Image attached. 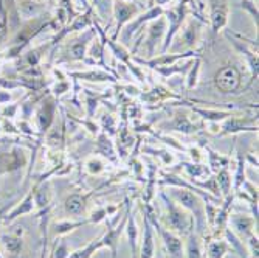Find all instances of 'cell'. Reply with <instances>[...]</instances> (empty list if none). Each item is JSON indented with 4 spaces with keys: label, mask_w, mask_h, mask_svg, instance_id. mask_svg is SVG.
I'll return each instance as SVG.
<instances>
[{
    "label": "cell",
    "mask_w": 259,
    "mask_h": 258,
    "mask_svg": "<svg viewBox=\"0 0 259 258\" xmlns=\"http://www.w3.org/2000/svg\"><path fill=\"white\" fill-rule=\"evenodd\" d=\"M164 204H166V208H168V227L171 232H177V233H182V235H190L191 233V229H193V218L188 215L186 212L180 207H177L166 195H161Z\"/></svg>",
    "instance_id": "6da1fadb"
},
{
    "label": "cell",
    "mask_w": 259,
    "mask_h": 258,
    "mask_svg": "<svg viewBox=\"0 0 259 258\" xmlns=\"http://www.w3.org/2000/svg\"><path fill=\"white\" fill-rule=\"evenodd\" d=\"M169 195L172 196V199H176L183 208L190 210L196 215L197 219V227L199 230H202L203 227V219H205V213H203V204L202 201L191 192H188L185 189H171Z\"/></svg>",
    "instance_id": "7a4b0ae2"
},
{
    "label": "cell",
    "mask_w": 259,
    "mask_h": 258,
    "mask_svg": "<svg viewBox=\"0 0 259 258\" xmlns=\"http://www.w3.org/2000/svg\"><path fill=\"white\" fill-rule=\"evenodd\" d=\"M146 216L149 218L152 227H155L157 232L160 233V237H161V240H163V243H164V247H166V250H168L169 258H182V256H183V244H182L180 238L176 235L174 232L163 229V227L155 221V216H154V213H152V210H151V208L146 210Z\"/></svg>",
    "instance_id": "3957f363"
},
{
    "label": "cell",
    "mask_w": 259,
    "mask_h": 258,
    "mask_svg": "<svg viewBox=\"0 0 259 258\" xmlns=\"http://www.w3.org/2000/svg\"><path fill=\"white\" fill-rule=\"evenodd\" d=\"M214 84L222 93L236 92L241 86V72L234 65H225L216 73Z\"/></svg>",
    "instance_id": "277c9868"
},
{
    "label": "cell",
    "mask_w": 259,
    "mask_h": 258,
    "mask_svg": "<svg viewBox=\"0 0 259 258\" xmlns=\"http://www.w3.org/2000/svg\"><path fill=\"white\" fill-rule=\"evenodd\" d=\"M143 237H141V247H140V258H154L155 253V243H154V229L149 218L143 216Z\"/></svg>",
    "instance_id": "5b68a950"
},
{
    "label": "cell",
    "mask_w": 259,
    "mask_h": 258,
    "mask_svg": "<svg viewBox=\"0 0 259 258\" xmlns=\"http://www.w3.org/2000/svg\"><path fill=\"white\" fill-rule=\"evenodd\" d=\"M131 213V210H129V205H127V210H126V218L121 221L120 226H116L113 229H109L107 233H106V237L103 238V244L104 247H109L110 252H112V258H116V250H118V243H120V237H121V233L126 227V221H127V216Z\"/></svg>",
    "instance_id": "8992f818"
},
{
    "label": "cell",
    "mask_w": 259,
    "mask_h": 258,
    "mask_svg": "<svg viewBox=\"0 0 259 258\" xmlns=\"http://www.w3.org/2000/svg\"><path fill=\"white\" fill-rule=\"evenodd\" d=\"M228 7L227 0H211V19H213V30L218 33L227 23Z\"/></svg>",
    "instance_id": "52a82bcc"
},
{
    "label": "cell",
    "mask_w": 259,
    "mask_h": 258,
    "mask_svg": "<svg viewBox=\"0 0 259 258\" xmlns=\"http://www.w3.org/2000/svg\"><path fill=\"white\" fill-rule=\"evenodd\" d=\"M138 13V7L134 4H124V2H116L115 5V16L116 20H118V25H116V30H121V27L124 23Z\"/></svg>",
    "instance_id": "ba28073f"
},
{
    "label": "cell",
    "mask_w": 259,
    "mask_h": 258,
    "mask_svg": "<svg viewBox=\"0 0 259 258\" xmlns=\"http://www.w3.org/2000/svg\"><path fill=\"white\" fill-rule=\"evenodd\" d=\"M168 16H169V23H171V27H169V33H168V36H166V42H164V50H166L168 47H169L174 33L179 30L180 23H182V20H183V16H185V5L182 4V5H179L177 8L171 10V11L168 13Z\"/></svg>",
    "instance_id": "9c48e42d"
},
{
    "label": "cell",
    "mask_w": 259,
    "mask_h": 258,
    "mask_svg": "<svg viewBox=\"0 0 259 258\" xmlns=\"http://www.w3.org/2000/svg\"><path fill=\"white\" fill-rule=\"evenodd\" d=\"M85 201L87 198L82 195H72L65 201V210L73 216H78L84 212L85 208Z\"/></svg>",
    "instance_id": "30bf717a"
},
{
    "label": "cell",
    "mask_w": 259,
    "mask_h": 258,
    "mask_svg": "<svg viewBox=\"0 0 259 258\" xmlns=\"http://www.w3.org/2000/svg\"><path fill=\"white\" fill-rule=\"evenodd\" d=\"M164 28H166V22L164 19H160L158 22L155 20L152 25H151V30H149V39H148V47H149V55L154 53V47L157 44L158 39H161V36L164 34Z\"/></svg>",
    "instance_id": "8fae6325"
},
{
    "label": "cell",
    "mask_w": 259,
    "mask_h": 258,
    "mask_svg": "<svg viewBox=\"0 0 259 258\" xmlns=\"http://www.w3.org/2000/svg\"><path fill=\"white\" fill-rule=\"evenodd\" d=\"M231 223L236 229V232H239L242 237H251L253 235V229H254V219L253 218H247V216H234L231 218Z\"/></svg>",
    "instance_id": "7c38bea8"
},
{
    "label": "cell",
    "mask_w": 259,
    "mask_h": 258,
    "mask_svg": "<svg viewBox=\"0 0 259 258\" xmlns=\"http://www.w3.org/2000/svg\"><path fill=\"white\" fill-rule=\"evenodd\" d=\"M101 247H104V244H103V240H98V241H95V243H90L89 246H85L84 249H79V250H76V252H73V253H70L67 258H90L93 253H95L98 249H101Z\"/></svg>",
    "instance_id": "4fadbf2b"
},
{
    "label": "cell",
    "mask_w": 259,
    "mask_h": 258,
    "mask_svg": "<svg viewBox=\"0 0 259 258\" xmlns=\"http://www.w3.org/2000/svg\"><path fill=\"white\" fill-rule=\"evenodd\" d=\"M163 13V10L160 8V7H157V8H152V10H149L145 16H141V19H138L137 22H134V23H131L129 25V28H127V31H126V39H129L131 36H132V33L135 31V28L137 27H140L141 23H143V20H149V19H155L157 16H160Z\"/></svg>",
    "instance_id": "5bb4252c"
},
{
    "label": "cell",
    "mask_w": 259,
    "mask_h": 258,
    "mask_svg": "<svg viewBox=\"0 0 259 258\" xmlns=\"http://www.w3.org/2000/svg\"><path fill=\"white\" fill-rule=\"evenodd\" d=\"M228 250L225 241H213L208 244V258H224Z\"/></svg>",
    "instance_id": "9a60e30c"
},
{
    "label": "cell",
    "mask_w": 259,
    "mask_h": 258,
    "mask_svg": "<svg viewBox=\"0 0 259 258\" xmlns=\"http://www.w3.org/2000/svg\"><path fill=\"white\" fill-rule=\"evenodd\" d=\"M186 256H188V258H202V250H200L199 240L194 237V233H193V232L190 233V238H188Z\"/></svg>",
    "instance_id": "2e32d148"
},
{
    "label": "cell",
    "mask_w": 259,
    "mask_h": 258,
    "mask_svg": "<svg viewBox=\"0 0 259 258\" xmlns=\"http://www.w3.org/2000/svg\"><path fill=\"white\" fill-rule=\"evenodd\" d=\"M127 219H129V223L126 227H127V235L131 240V247H132V258H137V227H135V221L131 216V213L127 216Z\"/></svg>",
    "instance_id": "e0dca14e"
},
{
    "label": "cell",
    "mask_w": 259,
    "mask_h": 258,
    "mask_svg": "<svg viewBox=\"0 0 259 258\" xmlns=\"http://www.w3.org/2000/svg\"><path fill=\"white\" fill-rule=\"evenodd\" d=\"M90 38H92V34L85 41H89ZM85 41H78L76 44H73L72 47H70V58H72V59H81L84 56V50H85V45H87Z\"/></svg>",
    "instance_id": "ac0fdd59"
},
{
    "label": "cell",
    "mask_w": 259,
    "mask_h": 258,
    "mask_svg": "<svg viewBox=\"0 0 259 258\" xmlns=\"http://www.w3.org/2000/svg\"><path fill=\"white\" fill-rule=\"evenodd\" d=\"M216 180H218V183L221 187V190L224 192V195H228L230 193V187H231V179H230V174H228L227 168L219 173Z\"/></svg>",
    "instance_id": "d6986e66"
},
{
    "label": "cell",
    "mask_w": 259,
    "mask_h": 258,
    "mask_svg": "<svg viewBox=\"0 0 259 258\" xmlns=\"http://www.w3.org/2000/svg\"><path fill=\"white\" fill-rule=\"evenodd\" d=\"M5 246L11 253H17L20 250V247H22V243L16 237H8V238H5Z\"/></svg>",
    "instance_id": "ffe728a7"
},
{
    "label": "cell",
    "mask_w": 259,
    "mask_h": 258,
    "mask_svg": "<svg viewBox=\"0 0 259 258\" xmlns=\"http://www.w3.org/2000/svg\"><path fill=\"white\" fill-rule=\"evenodd\" d=\"M75 77H79V78H90L92 81H103V80H112L109 75L106 73H100V72H92V73H84V75H75Z\"/></svg>",
    "instance_id": "44dd1931"
},
{
    "label": "cell",
    "mask_w": 259,
    "mask_h": 258,
    "mask_svg": "<svg viewBox=\"0 0 259 258\" xmlns=\"http://www.w3.org/2000/svg\"><path fill=\"white\" fill-rule=\"evenodd\" d=\"M33 208V204H31V198H28L25 202H23V205L22 207H19L16 212L11 215V218H14V216H17V215H22V213H25V212H30V210Z\"/></svg>",
    "instance_id": "7402d4cb"
},
{
    "label": "cell",
    "mask_w": 259,
    "mask_h": 258,
    "mask_svg": "<svg viewBox=\"0 0 259 258\" xmlns=\"http://www.w3.org/2000/svg\"><path fill=\"white\" fill-rule=\"evenodd\" d=\"M194 41H196V31L190 27V28L185 31V42H186V45L193 47L194 45Z\"/></svg>",
    "instance_id": "603a6c76"
},
{
    "label": "cell",
    "mask_w": 259,
    "mask_h": 258,
    "mask_svg": "<svg viewBox=\"0 0 259 258\" xmlns=\"http://www.w3.org/2000/svg\"><path fill=\"white\" fill-rule=\"evenodd\" d=\"M89 170H90V173H100L101 171V163L98 160H90L89 162Z\"/></svg>",
    "instance_id": "cb8c5ba5"
},
{
    "label": "cell",
    "mask_w": 259,
    "mask_h": 258,
    "mask_svg": "<svg viewBox=\"0 0 259 258\" xmlns=\"http://www.w3.org/2000/svg\"><path fill=\"white\" fill-rule=\"evenodd\" d=\"M250 246H251V255L257 258V238H254L253 235L250 237Z\"/></svg>",
    "instance_id": "d4e9b609"
},
{
    "label": "cell",
    "mask_w": 259,
    "mask_h": 258,
    "mask_svg": "<svg viewBox=\"0 0 259 258\" xmlns=\"http://www.w3.org/2000/svg\"><path fill=\"white\" fill-rule=\"evenodd\" d=\"M68 256V252H67V247L62 244L59 249H58V252H56V258H67Z\"/></svg>",
    "instance_id": "484cf974"
},
{
    "label": "cell",
    "mask_w": 259,
    "mask_h": 258,
    "mask_svg": "<svg viewBox=\"0 0 259 258\" xmlns=\"http://www.w3.org/2000/svg\"><path fill=\"white\" fill-rule=\"evenodd\" d=\"M93 2L97 4V7H98L100 10L107 11V5H106V4H109V0H93Z\"/></svg>",
    "instance_id": "4316f807"
}]
</instances>
